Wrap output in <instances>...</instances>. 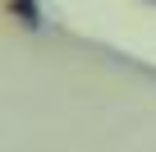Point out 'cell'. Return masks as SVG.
Returning a JSON list of instances; mask_svg holds the SVG:
<instances>
[{
  "instance_id": "obj_1",
  "label": "cell",
  "mask_w": 156,
  "mask_h": 152,
  "mask_svg": "<svg viewBox=\"0 0 156 152\" xmlns=\"http://www.w3.org/2000/svg\"><path fill=\"white\" fill-rule=\"evenodd\" d=\"M9 9L23 19V28H32V32L41 28V9H37V0H9Z\"/></svg>"
}]
</instances>
